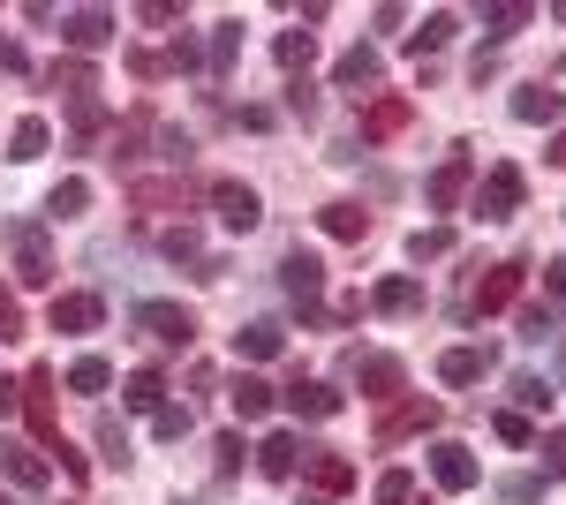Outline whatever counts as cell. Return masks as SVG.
<instances>
[{"mask_svg":"<svg viewBox=\"0 0 566 505\" xmlns=\"http://www.w3.org/2000/svg\"><path fill=\"white\" fill-rule=\"evenodd\" d=\"M483 23H491V39H514L528 23V8H483Z\"/></svg>","mask_w":566,"mask_h":505,"instance_id":"42","label":"cell"},{"mask_svg":"<svg viewBox=\"0 0 566 505\" xmlns=\"http://www.w3.org/2000/svg\"><path fill=\"white\" fill-rule=\"evenodd\" d=\"M0 339H23V309H15L8 287H0Z\"/></svg>","mask_w":566,"mask_h":505,"instance_id":"45","label":"cell"},{"mask_svg":"<svg viewBox=\"0 0 566 505\" xmlns=\"http://www.w3.org/2000/svg\"><path fill=\"white\" fill-rule=\"evenodd\" d=\"M8 242H15V280H23V287H45V280H53V250H45V234L31 227V219H15Z\"/></svg>","mask_w":566,"mask_h":505,"instance_id":"4","label":"cell"},{"mask_svg":"<svg viewBox=\"0 0 566 505\" xmlns=\"http://www.w3.org/2000/svg\"><path fill=\"white\" fill-rule=\"evenodd\" d=\"M8 408H15V385H0V415H8Z\"/></svg>","mask_w":566,"mask_h":505,"instance_id":"52","label":"cell"},{"mask_svg":"<svg viewBox=\"0 0 566 505\" xmlns=\"http://www.w3.org/2000/svg\"><path fill=\"white\" fill-rule=\"evenodd\" d=\"M61 39L76 45V53H98V45L114 39V15H106V8H69V15H61Z\"/></svg>","mask_w":566,"mask_h":505,"instance_id":"9","label":"cell"},{"mask_svg":"<svg viewBox=\"0 0 566 505\" xmlns=\"http://www.w3.org/2000/svg\"><path fill=\"white\" fill-rule=\"evenodd\" d=\"M317 227H325L333 242H363V234H370V211H363V204H325V211H317Z\"/></svg>","mask_w":566,"mask_h":505,"instance_id":"21","label":"cell"},{"mask_svg":"<svg viewBox=\"0 0 566 505\" xmlns=\"http://www.w3.org/2000/svg\"><path fill=\"white\" fill-rule=\"evenodd\" d=\"M370 309H386V317H416V309H423V280H408V272H392V280H378V295H370Z\"/></svg>","mask_w":566,"mask_h":505,"instance_id":"14","label":"cell"},{"mask_svg":"<svg viewBox=\"0 0 566 505\" xmlns=\"http://www.w3.org/2000/svg\"><path fill=\"white\" fill-rule=\"evenodd\" d=\"M559 114H566V98L552 84H522V91H514V122L536 128V122H559Z\"/></svg>","mask_w":566,"mask_h":505,"instance_id":"17","label":"cell"},{"mask_svg":"<svg viewBox=\"0 0 566 505\" xmlns=\"http://www.w3.org/2000/svg\"><path fill=\"white\" fill-rule=\"evenodd\" d=\"M106 385H114V370H106V355H76V362H69V392H91V400H98Z\"/></svg>","mask_w":566,"mask_h":505,"instance_id":"28","label":"cell"},{"mask_svg":"<svg viewBox=\"0 0 566 505\" xmlns=\"http://www.w3.org/2000/svg\"><path fill=\"white\" fill-rule=\"evenodd\" d=\"M491 362H499L491 347H446V355H438V378H446V385H483V378H491Z\"/></svg>","mask_w":566,"mask_h":505,"instance_id":"11","label":"cell"},{"mask_svg":"<svg viewBox=\"0 0 566 505\" xmlns=\"http://www.w3.org/2000/svg\"><path fill=\"white\" fill-rule=\"evenodd\" d=\"M212 453H219V475H234V467H242V438H234V430H227V438H219Z\"/></svg>","mask_w":566,"mask_h":505,"instance_id":"46","label":"cell"},{"mask_svg":"<svg viewBox=\"0 0 566 505\" xmlns=\"http://www.w3.org/2000/svg\"><path fill=\"white\" fill-rule=\"evenodd\" d=\"M408 122H416V106H408V98H370V114H363V136H370V144H386V136H400Z\"/></svg>","mask_w":566,"mask_h":505,"instance_id":"16","label":"cell"},{"mask_svg":"<svg viewBox=\"0 0 566 505\" xmlns=\"http://www.w3.org/2000/svg\"><path fill=\"white\" fill-rule=\"evenodd\" d=\"M514 400H522L528 415H544V408H552V378H536V370H522V378H514Z\"/></svg>","mask_w":566,"mask_h":505,"instance_id":"35","label":"cell"},{"mask_svg":"<svg viewBox=\"0 0 566 505\" xmlns=\"http://www.w3.org/2000/svg\"><path fill=\"white\" fill-rule=\"evenodd\" d=\"M189 430H197V415H189V408H159V415H151V438H159V445H181Z\"/></svg>","mask_w":566,"mask_h":505,"instance_id":"33","label":"cell"},{"mask_svg":"<svg viewBox=\"0 0 566 505\" xmlns=\"http://www.w3.org/2000/svg\"><path fill=\"white\" fill-rule=\"evenodd\" d=\"M280 347H287V333H280L272 317H258V325H242V333H234V355H242V362H272Z\"/></svg>","mask_w":566,"mask_h":505,"instance_id":"19","label":"cell"},{"mask_svg":"<svg viewBox=\"0 0 566 505\" xmlns=\"http://www.w3.org/2000/svg\"><path fill=\"white\" fill-rule=\"evenodd\" d=\"M287 408L310 422H325V415H340V392L333 385H287Z\"/></svg>","mask_w":566,"mask_h":505,"instance_id":"24","label":"cell"},{"mask_svg":"<svg viewBox=\"0 0 566 505\" xmlns=\"http://www.w3.org/2000/svg\"><path fill=\"white\" fill-rule=\"evenodd\" d=\"M45 84L69 91V98H91V91H98V76H91L84 61H53V69H45Z\"/></svg>","mask_w":566,"mask_h":505,"instance_id":"29","label":"cell"},{"mask_svg":"<svg viewBox=\"0 0 566 505\" xmlns=\"http://www.w3.org/2000/svg\"><path fill=\"white\" fill-rule=\"evenodd\" d=\"M461 189H469V159H446V167L431 173L423 197H431V211H453V204H461Z\"/></svg>","mask_w":566,"mask_h":505,"instance_id":"22","label":"cell"},{"mask_svg":"<svg viewBox=\"0 0 566 505\" xmlns=\"http://www.w3.org/2000/svg\"><path fill=\"white\" fill-rule=\"evenodd\" d=\"M84 204H91V181H76V173H69V181H53V197H45V211H53V219H76Z\"/></svg>","mask_w":566,"mask_h":505,"instance_id":"30","label":"cell"},{"mask_svg":"<svg viewBox=\"0 0 566 505\" xmlns=\"http://www.w3.org/2000/svg\"><path fill=\"white\" fill-rule=\"evenodd\" d=\"M45 144H53V128H45L39 114H23V122H15V136H8V159H15V167H31Z\"/></svg>","mask_w":566,"mask_h":505,"instance_id":"25","label":"cell"},{"mask_svg":"<svg viewBox=\"0 0 566 505\" xmlns=\"http://www.w3.org/2000/svg\"><path fill=\"white\" fill-rule=\"evenodd\" d=\"M536 453H544V483L566 475V430H544V438H536Z\"/></svg>","mask_w":566,"mask_h":505,"instance_id":"41","label":"cell"},{"mask_svg":"<svg viewBox=\"0 0 566 505\" xmlns=\"http://www.w3.org/2000/svg\"><path fill=\"white\" fill-rule=\"evenodd\" d=\"M522 197H528L522 167H491V173H483V189H476V219H514Z\"/></svg>","mask_w":566,"mask_h":505,"instance_id":"3","label":"cell"},{"mask_svg":"<svg viewBox=\"0 0 566 505\" xmlns=\"http://www.w3.org/2000/svg\"><path fill=\"white\" fill-rule=\"evenodd\" d=\"M491 430H499L506 445H536V422H528V415H514V408H506V415H491Z\"/></svg>","mask_w":566,"mask_h":505,"instance_id":"40","label":"cell"},{"mask_svg":"<svg viewBox=\"0 0 566 505\" xmlns=\"http://www.w3.org/2000/svg\"><path fill=\"white\" fill-rule=\"evenodd\" d=\"M544 287H552V295H566V256H552V264H544Z\"/></svg>","mask_w":566,"mask_h":505,"instance_id":"50","label":"cell"},{"mask_svg":"<svg viewBox=\"0 0 566 505\" xmlns=\"http://www.w3.org/2000/svg\"><path fill=\"white\" fill-rule=\"evenodd\" d=\"M333 84H340V91H370V84H378V53H370V45H355V53H340Z\"/></svg>","mask_w":566,"mask_h":505,"instance_id":"26","label":"cell"},{"mask_svg":"<svg viewBox=\"0 0 566 505\" xmlns=\"http://www.w3.org/2000/svg\"><path fill=\"white\" fill-rule=\"evenodd\" d=\"M0 475H8L15 491H45V461L31 445H8V438H0Z\"/></svg>","mask_w":566,"mask_h":505,"instance_id":"15","label":"cell"},{"mask_svg":"<svg viewBox=\"0 0 566 505\" xmlns=\"http://www.w3.org/2000/svg\"><path fill=\"white\" fill-rule=\"evenodd\" d=\"M431 475H438V491H476L483 483V467L469 445H431Z\"/></svg>","mask_w":566,"mask_h":505,"instance_id":"8","label":"cell"},{"mask_svg":"<svg viewBox=\"0 0 566 505\" xmlns=\"http://www.w3.org/2000/svg\"><path fill=\"white\" fill-rule=\"evenodd\" d=\"M303 505H333V498H303Z\"/></svg>","mask_w":566,"mask_h":505,"instance_id":"53","label":"cell"},{"mask_svg":"<svg viewBox=\"0 0 566 505\" xmlns=\"http://www.w3.org/2000/svg\"><path fill=\"white\" fill-rule=\"evenodd\" d=\"M499 498H506V505H536V498H544V475H514Z\"/></svg>","mask_w":566,"mask_h":505,"instance_id":"44","label":"cell"},{"mask_svg":"<svg viewBox=\"0 0 566 505\" xmlns=\"http://www.w3.org/2000/svg\"><path fill=\"white\" fill-rule=\"evenodd\" d=\"M453 250V227H416V234H408V256H416V264H423V256H446Z\"/></svg>","mask_w":566,"mask_h":505,"instance_id":"34","label":"cell"},{"mask_svg":"<svg viewBox=\"0 0 566 505\" xmlns=\"http://www.w3.org/2000/svg\"><path fill=\"white\" fill-rule=\"evenodd\" d=\"M0 69H8V76H23V69H31V53H23V45H0Z\"/></svg>","mask_w":566,"mask_h":505,"instance_id":"49","label":"cell"},{"mask_svg":"<svg viewBox=\"0 0 566 505\" xmlns=\"http://www.w3.org/2000/svg\"><path fill=\"white\" fill-rule=\"evenodd\" d=\"M136 204L144 211H175V204H189V189H181V181H136Z\"/></svg>","mask_w":566,"mask_h":505,"instance_id":"32","label":"cell"},{"mask_svg":"<svg viewBox=\"0 0 566 505\" xmlns=\"http://www.w3.org/2000/svg\"><path fill=\"white\" fill-rule=\"evenodd\" d=\"M453 31H461V15H446V8H438V15H423V31H416V53H423V45H446Z\"/></svg>","mask_w":566,"mask_h":505,"instance_id":"38","label":"cell"},{"mask_svg":"<svg viewBox=\"0 0 566 505\" xmlns=\"http://www.w3.org/2000/svg\"><path fill=\"white\" fill-rule=\"evenodd\" d=\"M98 453H106V461H114V467L129 461V430H122V422H114V415H98Z\"/></svg>","mask_w":566,"mask_h":505,"instance_id":"37","label":"cell"},{"mask_svg":"<svg viewBox=\"0 0 566 505\" xmlns=\"http://www.w3.org/2000/svg\"><path fill=\"white\" fill-rule=\"evenodd\" d=\"M423 430H438V400H400V408H386V415H378V445L423 438Z\"/></svg>","mask_w":566,"mask_h":505,"instance_id":"6","label":"cell"},{"mask_svg":"<svg viewBox=\"0 0 566 505\" xmlns=\"http://www.w3.org/2000/svg\"><path fill=\"white\" fill-rule=\"evenodd\" d=\"M522 272H528V264H491V280L476 287V317H499L506 302L522 295Z\"/></svg>","mask_w":566,"mask_h":505,"instance_id":"13","label":"cell"},{"mask_svg":"<svg viewBox=\"0 0 566 505\" xmlns=\"http://www.w3.org/2000/svg\"><path fill=\"white\" fill-rule=\"evenodd\" d=\"M167 256H175V264H189V256H197V234H189V227H175V234H167Z\"/></svg>","mask_w":566,"mask_h":505,"instance_id":"47","label":"cell"},{"mask_svg":"<svg viewBox=\"0 0 566 505\" xmlns=\"http://www.w3.org/2000/svg\"><path fill=\"white\" fill-rule=\"evenodd\" d=\"M400 385H408V370H400V355H370V362H363V392H370V400H392Z\"/></svg>","mask_w":566,"mask_h":505,"instance_id":"23","label":"cell"},{"mask_svg":"<svg viewBox=\"0 0 566 505\" xmlns=\"http://www.w3.org/2000/svg\"><path fill=\"white\" fill-rule=\"evenodd\" d=\"M303 461H310V445L295 438V430H272V438L258 445V467L272 475V483H287V475H303Z\"/></svg>","mask_w":566,"mask_h":505,"instance_id":"7","label":"cell"},{"mask_svg":"<svg viewBox=\"0 0 566 505\" xmlns=\"http://www.w3.org/2000/svg\"><path fill=\"white\" fill-rule=\"evenodd\" d=\"M272 53H280V69H287V76H303L310 53H317V39H310V31H280V45H272Z\"/></svg>","mask_w":566,"mask_h":505,"instance_id":"31","label":"cell"},{"mask_svg":"<svg viewBox=\"0 0 566 505\" xmlns=\"http://www.w3.org/2000/svg\"><path fill=\"white\" fill-rule=\"evenodd\" d=\"M212 204H219V227H227V234H250V227L264 219V204H258L250 181H212Z\"/></svg>","mask_w":566,"mask_h":505,"instance_id":"5","label":"cell"},{"mask_svg":"<svg viewBox=\"0 0 566 505\" xmlns=\"http://www.w3.org/2000/svg\"><path fill=\"white\" fill-rule=\"evenodd\" d=\"M227 408H234V415H242V422H264V415H272V385H264V378H250V370H242V378L227 385Z\"/></svg>","mask_w":566,"mask_h":505,"instance_id":"18","label":"cell"},{"mask_svg":"<svg viewBox=\"0 0 566 505\" xmlns=\"http://www.w3.org/2000/svg\"><path fill=\"white\" fill-rule=\"evenodd\" d=\"M122 400L144 408V415H159V408H167V378H159V370H136V378L122 385Z\"/></svg>","mask_w":566,"mask_h":505,"instance_id":"27","label":"cell"},{"mask_svg":"<svg viewBox=\"0 0 566 505\" xmlns=\"http://www.w3.org/2000/svg\"><path fill=\"white\" fill-rule=\"evenodd\" d=\"M136 333L159 339V347H189V339H197V317H189L181 302H136Z\"/></svg>","mask_w":566,"mask_h":505,"instance_id":"2","label":"cell"},{"mask_svg":"<svg viewBox=\"0 0 566 505\" xmlns=\"http://www.w3.org/2000/svg\"><path fill=\"white\" fill-rule=\"evenodd\" d=\"M522 339H528V347L552 339V309H544V302H528V309H522Z\"/></svg>","mask_w":566,"mask_h":505,"instance_id":"43","label":"cell"},{"mask_svg":"<svg viewBox=\"0 0 566 505\" xmlns=\"http://www.w3.org/2000/svg\"><path fill=\"white\" fill-rule=\"evenodd\" d=\"M0 505H15V498H8V491H0Z\"/></svg>","mask_w":566,"mask_h":505,"instance_id":"54","label":"cell"},{"mask_svg":"<svg viewBox=\"0 0 566 505\" xmlns=\"http://www.w3.org/2000/svg\"><path fill=\"white\" fill-rule=\"evenodd\" d=\"M408 498H416V475H408V467L378 475V505H408Z\"/></svg>","mask_w":566,"mask_h":505,"instance_id":"39","label":"cell"},{"mask_svg":"<svg viewBox=\"0 0 566 505\" xmlns=\"http://www.w3.org/2000/svg\"><path fill=\"white\" fill-rule=\"evenodd\" d=\"M98 317H106V302H98V295H53V309H45L53 333H98Z\"/></svg>","mask_w":566,"mask_h":505,"instance_id":"10","label":"cell"},{"mask_svg":"<svg viewBox=\"0 0 566 505\" xmlns=\"http://www.w3.org/2000/svg\"><path fill=\"white\" fill-rule=\"evenodd\" d=\"M234 53H242V23H219V31H212V69H219V76L234 69Z\"/></svg>","mask_w":566,"mask_h":505,"instance_id":"36","label":"cell"},{"mask_svg":"<svg viewBox=\"0 0 566 505\" xmlns=\"http://www.w3.org/2000/svg\"><path fill=\"white\" fill-rule=\"evenodd\" d=\"M129 69L144 76V84H151V76H167V53H129Z\"/></svg>","mask_w":566,"mask_h":505,"instance_id":"48","label":"cell"},{"mask_svg":"<svg viewBox=\"0 0 566 505\" xmlns=\"http://www.w3.org/2000/svg\"><path fill=\"white\" fill-rule=\"evenodd\" d=\"M544 159H552V167H566V128L552 136V151H544Z\"/></svg>","mask_w":566,"mask_h":505,"instance_id":"51","label":"cell"},{"mask_svg":"<svg viewBox=\"0 0 566 505\" xmlns=\"http://www.w3.org/2000/svg\"><path fill=\"white\" fill-rule=\"evenodd\" d=\"M15 392H23V415H31V430H39V453H61L69 438H61V408H53V370H45V362H31Z\"/></svg>","mask_w":566,"mask_h":505,"instance_id":"1","label":"cell"},{"mask_svg":"<svg viewBox=\"0 0 566 505\" xmlns=\"http://www.w3.org/2000/svg\"><path fill=\"white\" fill-rule=\"evenodd\" d=\"M310 483H317V498H333V491H348L355 483V461H340V453H317V445H310Z\"/></svg>","mask_w":566,"mask_h":505,"instance_id":"20","label":"cell"},{"mask_svg":"<svg viewBox=\"0 0 566 505\" xmlns=\"http://www.w3.org/2000/svg\"><path fill=\"white\" fill-rule=\"evenodd\" d=\"M280 280H287V295L310 309V302H317V287H325V264H317L310 250H287V256H280Z\"/></svg>","mask_w":566,"mask_h":505,"instance_id":"12","label":"cell"}]
</instances>
